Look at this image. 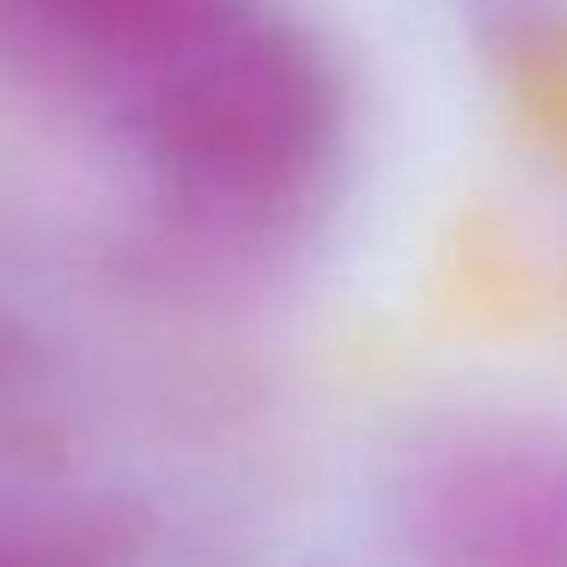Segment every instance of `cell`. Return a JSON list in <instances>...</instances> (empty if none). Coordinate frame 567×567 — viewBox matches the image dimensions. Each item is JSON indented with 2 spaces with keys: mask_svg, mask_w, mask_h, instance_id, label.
<instances>
[{
  "mask_svg": "<svg viewBox=\"0 0 567 567\" xmlns=\"http://www.w3.org/2000/svg\"><path fill=\"white\" fill-rule=\"evenodd\" d=\"M348 74L287 0H226L104 116L184 245L269 257L323 220L348 165Z\"/></svg>",
  "mask_w": 567,
  "mask_h": 567,
  "instance_id": "1",
  "label": "cell"
},
{
  "mask_svg": "<svg viewBox=\"0 0 567 567\" xmlns=\"http://www.w3.org/2000/svg\"><path fill=\"white\" fill-rule=\"evenodd\" d=\"M403 567H567V415H452L391 470Z\"/></svg>",
  "mask_w": 567,
  "mask_h": 567,
  "instance_id": "2",
  "label": "cell"
},
{
  "mask_svg": "<svg viewBox=\"0 0 567 567\" xmlns=\"http://www.w3.org/2000/svg\"><path fill=\"white\" fill-rule=\"evenodd\" d=\"M0 567H92V549L62 530L0 525Z\"/></svg>",
  "mask_w": 567,
  "mask_h": 567,
  "instance_id": "4",
  "label": "cell"
},
{
  "mask_svg": "<svg viewBox=\"0 0 567 567\" xmlns=\"http://www.w3.org/2000/svg\"><path fill=\"white\" fill-rule=\"evenodd\" d=\"M226 0H0V86L92 128Z\"/></svg>",
  "mask_w": 567,
  "mask_h": 567,
  "instance_id": "3",
  "label": "cell"
}]
</instances>
